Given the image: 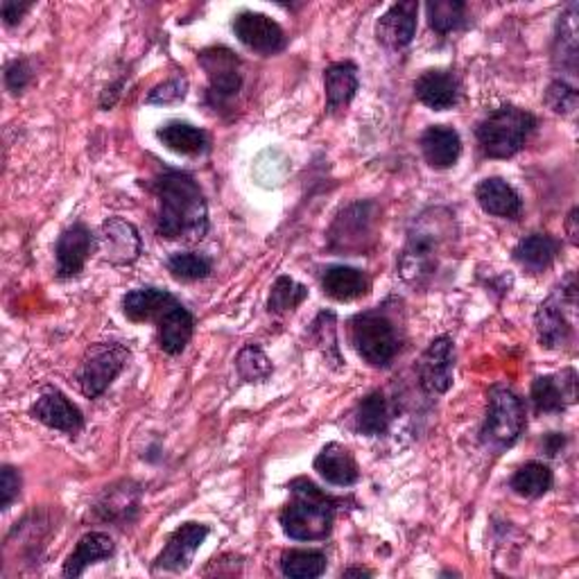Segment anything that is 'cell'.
Instances as JSON below:
<instances>
[{
	"instance_id": "6da1fadb",
	"label": "cell",
	"mask_w": 579,
	"mask_h": 579,
	"mask_svg": "<svg viewBox=\"0 0 579 579\" xmlns=\"http://www.w3.org/2000/svg\"><path fill=\"white\" fill-rule=\"evenodd\" d=\"M156 233L168 241L197 243L208 233V206L200 183L179 170H166L154 181Z\"/></svg>"
},
{
	"instance_id": "7a4b0ae2",
	"label": "cell",
	"mask_w": 579,
	"mask_h": 579,
	"mask_svg": "<svg viewBox=\"0 0 579 579\" xmlns=\"http://www.w3.org/2000/svg\"><path fill=\"white\" fill-rule=\"evenodd\" d=\"M455 220L446 208H430L421 214L410 231L399 258V274L412 287H428L453 245Z\"/></svg>"
},
{
	"instance_id": "3957f363",
	"label": "cell",
	"mask_w": 579,
	"mask_h": 579,
	"mask_svg": "<svg viewBox=\"0 0 579 579\" xmlns=\"http://www.w3.org/2000/svg\"><path fill=\"white\" fill-rule=\"evenodd\" d=\"M287 489L293 491V500L279 516L285 537L295 541H324L333 532L335 512L345 500L329 496L308 478L293 480Z\"/></svg>"
},
{
	"instance_id": "277c9868",
	"label": "cell",
	"mask_w": 579,
	"mask_h": 579,
	"mask_svg": "<svg viewBox=\"0 0 579 579\" xmlns=\"http://www.w3.org/2000/svg\"><path fill=\"white\" fill-rule=\"evenodd\" d=\"M537 129V118L512 104L491 112L476 129L480 150L489 159H512Z\"/></svg>"
},
{
	"instance_id": "5b68a950",
	"label": "cell",
	"mask_w": 579,
	"mask_h": 579,
	"mask_svg": "<svg viewBox=\"0 0 579 579\" xmlns=\"http://www.w3.org/2000/svg\"><path fill=\"white\" fill-rule=\"evenodd\" d=\"M349 339L356 353L376 370H385L401 351L397 324L383 310H364L351 318Z\"/></svg>"
},
{
	"instance_id": "8992f818",
	"label": "cell",
	"mask_w": 579,
	"mask_h": 579,
	"mask_svg": "<svg viewBox=\"0 0 579 579\" xmlns=\"http://www.w3.org/2000/svg\"><path fill=\"white\" fill-rule=\"evenodd\" d=\"M525 430V406L516 391L505 385L489 389V408L480 443L491 453H503L518 441Z\"/></svg>"
},
{
	"instance_id": "52a82bcc",
	"label": "cell",
	"mask_w": 579,
	"mask_h": 579,
	"mask_svg": "<svg viewBox=\"0 0 579 579\" xmlns=\"http://www.w3.org/2000/svg\"><path fill=\"white\" fill-rule=\"evenodd\" d=\"M575 308H577V283L575 274H568L537 310L535 324L541 347L566 349L575 339Z\"/></svg>"
},
{
	"instance_id": "ba28073f",
	"label": "cell",
	"mask_w": 579,
	"mask_h": 579,
	"mask_svg": "<svg viewBox=\"0 0 579 579\" xmlns=\"http://www.w3.org/2000/svg\"><path fill=\"white\" fill-rule=\"evenodd\" d=\"M129 360V349L118 345V342H95L82 358L80 370H77V383L85 397L98 399L104 394L118 374L125 370Z\"/></svg>"
},
{
	"instance_id": "9c48e42d",
	"label": "cell",
	"mask_w": 579,
	"mask_h": 579,
	"mask_svg": "<svg viewBox=\"0 0 579 579\" xmlns=\"http://www.w3.org/2000/svg\"><path fill=\"white\" fill-rule=\"evenodd\" d=\"M200 66L208 77V95L218 102L235 98L243 89V62L233 50L224 46H214L200 52Z\"/></svg>"
},
{
	"instance_id": "30bf717a",
	"label": "cell",
	"mask_w": 579,
	"mask_h": 579,
	"mask_svg": "<svg viewBox=\"0 0 579 579\" xmlns=\"http://www.w3.org/2000/svg\"><path fill=\"white\" fill-rule=\"evenodd\" d=\"M374 202H358L342 210L331 227V247L345 254H360L374 239Z\"/></svg>"
},
{
	"instance_id": "8fae6325",
	"label": "cell",
	"mask_w": 579,
	"mask_h": 579,
	"mask_svg": "<svg viewBox=\"0 0 579 579\" xmlns=\"http://www.w3.org/2000/svg\"><path fill=\"white\" fill-rule=\"evenodd\" d=\"M455 342L449 335L435 337L419 360V381L428 394H446L453 385Z\"/></svg>"
},
{
	"instance_id": "7c38bea8",
	"label": "cell",
	"mask_w": 579,
	"mask_h": 579,
	"mask_svg": "<svg viewBox=\"0 0 579 579\" xmlns=\"http://www.w3.org/2000/svg\"><path fill=\"white\" fill-rule=\"evenodd\" d=\"M233 33L243 46L258 52V55H276L287 43L281 25L260 12H241L233 18Z\"/></svg>"
},
{
	"instance_id": "4fadbf2b",
	"label": "cell",
	"mask_w": 579,
	"mask_h": 579,
	"mask_svg": "<svg viewBox=\"0 0 579 579\" xmlns=\"http://www.w3.org/2000/svg\"><path fill=\"white\" fill-rule=\"evenodd\" d=\"M98 245L102 258L112 262V266H131L143 252L139 229L123 218H110L102 222Z\"/></svg>"
},
{
	"instance_id": "5bb4252c",
	"label": "cell",
	"mask_w": 579,
	"mask_h": 579,
	"mask_svg": "<svg viewBox=\"0 0 579 579\" xmlns=\"http://www.w3.org/2000/svg\"><path fill=\"white\" fill-rule=\"evenodd\" d=\"M30 414L37 421H41L43 426H48L52 430H62L70 437L77 433H82V428H85V416H82L80 408L70 403L66 394L60 391L57 387H46L41 391V397L30 408Z\"/></svg>"
},
{
	"instance_id": "9a60e30c",
	"label": "cell",
	"mask_w": 579,
	"mask_h": 579,
	"mask_svg": "<svg viewBox=\"0 0 579 579\" xmlns=\"http://www.w3.org/2000/svg\"><path fill=\"white\" fill-rule=\"evenodd\" d=\"M98 245V239L93 231L85 222H75L66 227L55 245V258H57V276L60 279H73L80 274L87 266L89 256L93 254Z\"/></svg>"
},
{
	"instance_id": "2e32d148",
	"label": "cell",
	"mask_w": 579,
	"mask_h": 579,
	"mask_svg": "<svg viewBox=\"0 0 579 579\" xmlns=\"http://www.w3.org/2000/svg\"><path fill=\"white\" fill-rule=\"evenodd\" d=\"M208 525L204 523H183L181 528H177L166 548L162 550V555L154 562V570H168V572H183L191 564L195 552L208 537Z\"/></svg>"
},
{
	"instance_id": "e0dca14e",
	"label": "cell",
	"mask_w": 579,
	"mask_h": 579,
	"mask_svg": "<svg viewBox=\"0 0 579 579\" xmlns=\"http://www.w3.org/2000/svg\"><path fill=\"white\" fill-rule=\"evenodd\" d=\"M530 397L537 414H562L577 399V374L566 370L562 376H539Z\"/></svg>"
},
{
	"instance_id": "ac0fdd59",
	"label": "cell",
	"mask_w": 579,
	"mask_h": 579,
	"mask_svg": "<svg viewBox=\"0 0 579 579\" xmlns=\"http://www.w3.org/2000/svg\"><path fill=\"white\" fill-rule=\"evenodd\" d=\"M414 95L421 104H426V107L435 112H446L455 107L460 100V82L451 70L430 68L416 77Z\"/></svg>"
},
{
	"instance_id": "d6986e66",
	"label": "cell",
	"mask_w": 579,
	"mask_h": 579,
	"mask_svg": "<svg viewBox=\"0 0 579 579\" xmlns=\"http://www.w3.org/2000/svg\"><path fill=\"white\" fill-rule=\"evenodd\" d=\"M416 14L419 3L408 0V3H394L376 25V37L383 46L391 50H401L412 43L416 35Z\"/></svg>"
},
{
	"instance_id": "ffe728a7",
	"label": "cell",
	"mask_w": 579,
	"mask_h": 579,
	"mask_svg": "<svg viewBox=\"0 0 579 579\" xmlns=\"http://www.w3.org/2000/svg\"><path fill=\"white\" fill-rule=\"evenodd\" d=\"M177 304V297L162 287H139L123 297V312L129 322H159Z\"/></svg>"
},
{
	"instance_id": "44dd1931",
	"label": "cell",
	"mask_w": 579,
	"mask_h": 579,
	"mask_svg": "<svg viewBox=\"0 0 579 579\" xmlns=\"http://www.w3.org/2000/svg\"><path fill=\"white\" fill-rule=\"evenodd\" d=\"M421 152H424V159L428 166L437 170L453 168L462 154V139L458 134V129L449 125H433L428 127L424 134H421Z\"/></svg>"
},
{
	"instance_id": "7402d4cb",
	"label": "cell",
	"mask_w": 579,
	"mask_h": 579,
	"mask_svg": "<svg viewBox=\"0 0 579 579\" xmlns=\"http://www.w3.org/2000/svg\"><path fill=\"white\" fill-rule=\"evenodd\" d=\"M314 471L333 487H353L360 480V468L347 446L326 443L314 458Z\"/></svg>"
},
{
	"instance_id": "603a6c76",
	"label": "cell",
	"mask_w": 579,
	"mask_h": 579,
	"mask_svg": "<svg viewBox=\"0 0 579 579\" xmlns=\"http://www.w3.org/2000/svg\"><path fill=\"white\" fill-rule=\"evenodd\" d=\"M476 200L489 216L516 220L523 214V200L514 186L500 177L483 179L476 186Z\"/></svg>"
},
{
	"instance_id": "cb8c5ba5",
	"label": "cell",
	"mask_w": 579,
	"mask_h": 579,
	"mask_svg": "<svg viewBox=\"0 0 579 579\" xmlns=\"http://www.w3.org/2000/svg\"><path fill=\"white\" fill-rule=\"evenodd\" d=\"M195 331V318L179 301L156 322V342L164 353L179 356L189 347Z\"/></svg>"
},
{
	"instance_id": "d4e9b609",
	"label": "cell",
	"mask_w": 579,
	"mask_h": 579,
	"mask_svg": "<svg viewBox=\"0 0 579 579\" xmlns=\"http://www.w3.org/2000/svg\"><path fill=\"white\" fill-rule=\"evenodd\" d=\"M512 256L525 272L541 274L557 260L559 243L550 233H530L516 243Z\"/></svg>"
},
{
	"instance_id": "484cf974",
	"label": "cell",
	"mask_w": 579,
	"mask_h": 579,
	"mask_svg": "<svg viewBox=\"0 0 579 579\" xmlns=\"http://www.w3.org/2000/svg\"><path fill=\"white\" fill-rule=\"evenodd\" d=\"M324 295L335 301H356L370 293L372 281L362 270L349 266H331L322 276Z\"/></svg>"
},
{
	"instance_id": "4316f807",
	"label": "cell",
	"mask_w": 579,
	"mask_h": 579,
	"mask_svg": "<svg viewBox=\"0 0 579 579\" xmlns=\"http://www.w3.org/2000/svg\"><path fill=\"white\" fill-rule=\"evenodd\" d=\"M156 139H159L168 150L183 156H200L210 147V139L206 131L183 120H170L162 125L156 129Z\"/></svg>"
},
{
	"instance_id": "83f0119b",
	"label": "cell",
	"mask_w": 579,
	"mask_h": 579,
	"mask_svg": "<svg viewBox=\"0 0 579 579\" xmlns=\"http://www.w3.org/2000/svg\"><path fill=\"white\" fill-rule=\"evenodd\" d=\"M114 539L104 532H89L80 541H77V548L73 550V555L64 564V577H80L85 570L102 559H110L114 555Z\"/></svg>"
},
{
	"instance_id": "f1b7e54d",
	"label": "cell",
	"mask_w": 579,
	"mask_h": 579,
	"mask_svg": "<svg viewBox=\"0 0 579 579\" xmlns=\"http://www.w3.org/2000/svg\"><path fill=\"white\" fill-rule=\"evenodd\" d=\"M358 66L353 62H337L324 70V89H326V107L337 112L356 98L358 93Z\"/></svg>"
},
{
	"instance_id": "f546056e",
	"label": "cell",
	"mask_w": 579,
	"mask_h": 579,
	"mask_svg": "<svg viewBox=\"0 0 579 579\" xmlns=\"http://www.w3.org/2000/svg\"><path fill=\"white\" fill-rule=\"evenodd\" d=\"M353 421H356V430L360 435H366V437L385 435L391 424V412H389V403L385 399V394L378 389L366 394V397L356 408Z\"/></svg>"
},
{
	"instance_id": "4dcf8cb0",
	"label": "cell",
	"mask_w": 579,
	"mask_h": 579,
	"mask_svg": "<svg viewBox=\"0 0 579 579\" xmlns=\"http://www.w3.org/2000/svg\"><path fill=\"white\" fill-rule=\"evenodd\" d=\"M555 64L562 70H577V3H570L557 23L555 39Z\"/></svg>"
},
{
	"instance_id": "1f68e13d",
	"label": "cell",
	"mask_w": 579,
	"mask_h": 579,
	"mask_svg": "<svg viewBox=\"0 0 579 579\" xmlns=\"http://www.w3.org/2000/svg\"><path fill=\"white\" fill-rule=\"evenodd\" d=\"M552 485H555V476L543 462L523 464L510 480L512 491L523 498H541L552 489Z\"/></svg>"
},
{
	"instance_id": "d6a6232c",
	"label": "cell",
	"mask_w": 579,
	"mask_h": 579,
	"mask_svg": "<svg viewBox=\"0 0 579 579\" xmlns=\"http://www.w3.org/2000/svg\"><path fill=\"white\" fill-rule=\"evenodd\" d=\"M281 572L293 579H314L326 572V555L322 550H287L281 557Z\"/></svg>"
},
{
	"instance_id": "836d02e7",
	"label": "cell",
	"mask_w": 579,
	"mask_h": 579,
	"mask_svg": "<svg viewBox=\"0 0 579 579\" xmlns=\"http://www.w3.org/2000/svg\"><path fill=\"white\" fill-rule=\"evenodd\" d=\"M310 335H312V339H314V345H318L320 351L324 353L326 362L333 364L335 370H342V366H345V360H342V356H339L335 312H331V310H322V312L318 314V320L312 322Z\"/></svg>"
},
{
	"instance_id": "e575fe53",
	"label": "cell",
	"mask_w": 579,
	"mask_h": 579,
	"mask_svg": "<svg viewBox=\"0 0 579 579\" xmlns=\"http://www.w3.org/2000/svg\"><path fill=\"white\" fill-rule=\"evenodd\" d=\"M426 12L430 28L439 35L455 33L466 21V5L462 0H430Z\"/></svg>"
},
{
	"instance_id": "d590c367",
	"label": "cell",
	"mask_w": 579,
	"mask_h": 579,
	"mask_svg": "<svg viewBox=\"0 0 579 579\" xmlns=\"http://www.w3.org/2000/svg\"><path fill=\"white\" fill-rule=\"evenodd\" d=\"M166 268L179 281H202L214 272V262H210V258H206L204 254L177 252L168 256Z\"/></svg>"
},
{
	"instance_id": "8d00e7d4",
	"label": "cell",
	"mask_w": 579,
	"mask_h": 579,
	"mask_svg": "<svg viewBox=\"0 0 579 579\" xmlns=\"http://www.w3.org/2000/svg\"><path fill=\"white\" fill-rule=\"evenodd\" d=\"M235 370H239L245 383H266L274 374L270 358L256 345H247L241 349L239 358H235Z\"/></svg>"
},
{
	"instance_id": "74e56055",
	"label": "cell",
	"mask_w": 579,
	"mask_h": 579,
	"mask_svg": "<svg viewBox=\"0 0 579 579\" xmlns=\"http://www.w3.org/2000/svg\"><path fill=\"white\" fill-rule=\"evenodd\" d=\"M308 299V290L290 276H279L272 285L268 308L274 314H285L299 308Z\"/></svg>"
},
{
	"instance_id": "f35d334b",
	"label": "cell",
	"mask_w": 579,
	"mask_h": 579,
	"mask_svg": "<svg viewBox=\"0 0 579 579\" xmlns=\"http://www.w3.org/2000/svg\"><path fill=\"white\" fill-rule=\"evenodd\" d=\"M577 102H579L577 89L566 80H555L545 91V104L559 116H572L577 110Z\"/></svg>"
},
{
	"instance_id": "ab89813d",
	"label": "cell",
	"mask_w": 579,
	"mask_h": 579,
	"mask_svg": "<svg viewBox=\"0 0 579 579\" xmlns=\"http://www.w3.org/2000/svg\"><path fill=\"white\" fill-rule=\"evenodd\" d=\"M186 89H189V82L183 80V77H172V80L154 87L150 95L145 98V102L147 104H175L186 98Z\"/></svg>"
},
{
	"instance_id": "60d3db41",
	"label": "cell",
	"mask_w": 579,
	"mask_h": 579,
	"mask_svg": "<svg viewBox=\"0 0 579 579\" xmlns=\"http://www.w3.org/2000/svg\"><path fill=\"white\" fill-rule=\"evenodd\" d=\"M33 82V66L28 60H14L5 68V85L8 89L18 95L23 89Z\"/></svg>"
},
{
	"instance_id": "b9f144b4",
	"label": "cell",
	"mask_w": 579,
	"mask_h": 579,
	"mask_svg": "<svg viewBox=\"0 0 579 579\" xmlns=\"http://www.w3.org/2000/svg\"><path fill=\"white\" fill-rule=\"evenodd\" d=\"M18 493H21V473L12 466H3V471H0V496H3L0 507L10 510Z\"/></svg>"
},
{
	"instance_id": "7bdbcfd3",
	"label": "cell",
	"mask_w": 579,
	"mask_h": 579,
	"mask_svg": "<svg viewBox=\"0 0 579 579\" xmlns=\"http://www.w3.org/2000/svg\"><path fill=\"white\" fill-rule=\"evenodd\" d=\"M33 5L30 3H16V0H5L3 8H0V12H3V21L5 25H16L23 14L28 12Z\"/></svg>"
},
{
	"instance_id": "ee69618b",
	"label": "cell",
	"mask_w": 579,
	"mask_h": 579,
	"mask_svg": "<svg viewBox=\"0 0 579 579\" xmlns=\"http://www.w3.org/2000/svg\"><path fill=\"white\" fill-rule=\"evenodd\" d=\"M564 446H566V437L562 433H550L543 437V451L548 458L559 455Z\"/></svg>"
},
{
	"instance_id": "f6af8a7d",
	"label": "cell",
	"mask_w": 579,
	"mask_h": 579,
	"mask_svg": "<svg viewBox=\"0 0 579 579\" xmlns=\"http://www.w3.org/2000/svg\"><path fill=\"white\" fill-rule=\"evenodd\" d=\"M579 216V208L575 206L572 210H570V214H568V220H566V229H568V239H570V243L572 245H577L579 243V239H577V235H579V231H577V218Z\"/></svg>"
},
{
	"instance_id": "bcb514c9",
	"label": "cell",
	"mask_w": 579,
	"mask_h": 579,
	"mask_svg": "<svg viewBox=\"0 0 579 579\" xmlns=\"http://www.w3.org/2000/svg\"><path fill=\"white\" fill-rule=\"evenodd\" d=\"M342 577H372V572L364 568H347L345 572H342Z\"/></svg>"
}]
</instances>
